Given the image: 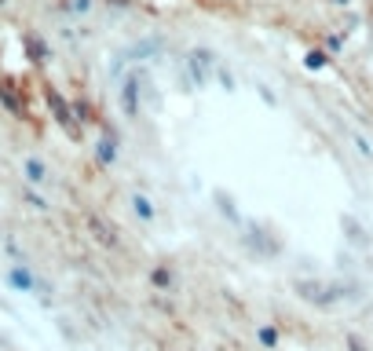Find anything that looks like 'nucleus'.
<instances>
[{
  "label": "nucleus",
  "mask_w": 373,
  "mask_h": 351,
  "mask_svg": "<svg viewBox=\"0 0 373 351\" xmlns=\"http://www.w3.org/2000/svg\"><path fill=\"white\" fill-rule=\"evenodd\" d=\"M132 212H136L143 224H154V216H158V209H154V202L147 194H132Z\"/></svg>",
  "instance_id": "7ed1b4c3"
},
{
  "label": "nucleus",
  "mask_w": 373,
  "mask_h": 351,
  "mask_svg": "<svg viewBox=\"0 0 373 351\" xmlns=\"http://www.w3.org/2000/svg\"><path fill=\"white\" fill-rule=\"evenodd\" d=\"M256 340H260L263 347H268V351H275L282 337H278V329H275L271 322H260V326H256Z\"/></svg>",
  "instance_id": "20e7f679"
},
{
  "label": "nucleus",
  "mask_w": 373,
  "mask_h": 351,
  "mask_svg": "<svg viewBox=\"0 0 373 351\" xmlns=\"http://www.w3.org/2000/svg\"><path fill=\"white\" fill-rule=\"evenodd\" d=\"M84 224H88V231H92V238L99 241V246H106V249H121V234H117L114 224H103L96 212H88Z\"/></svg>",
  "instance_id": "f257e3e1"
},
{
  "label": "nucleus",
  "mask_w": 373,
  "mask_h": 351,
  "mask_svg": "<svg viewBox=\"0 0 373 351\" xmlns=\"http://www.w3.org/2000/svg\"><path fill=\"white\" fill-rule=\"evenodd\" d=\"M150 285H154L158 293H168L172 285H176V271L168 267L165 260H161V263H154V267H150Z\"/></svg>",
  "instance_id": "f03ea898"
}]
</instances>
